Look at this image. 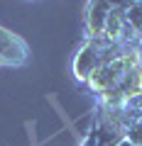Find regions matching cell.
Returning <instances> with one entry per match:
<instances>
[{
    "instance_id": "cell-5",
    "label": "cell",
    "mask_w": 142,
    "mask_h": 146,
    "mask_svg": "<svg viewBox=\"0 0 142 146\" xmlns=\"http://www.w3.org/2000/svg\"><path fill=\"white\" fill-rule=\"evenodd\" d=\"M140 122H142V117H140Z\"/></svg>"
},
{
    "instance_id": "cell-2",
    "label": "cell",
    "mask_w": 142,
    "mask_h": 146,
    "mask_svg": "<svg viewBox=\"0 0 142 146\" xmlns=\"http://www.w3.org/2000/svg\"><path fill=\"white\" fill-rule=\"evenodd\" d=\"M115 7V3H88L86 5V32L88 39H100L105 29L108 15Z\"/></svg>"
},
{
    "instance_id": "cell-4",
    "label": "cell",
    "mask_w": 142,
    "mask_h": 146,
    "mask_svg": "<svg viewBox=\"0 0 142 146\" xmlns=\"http://www.w3.org/2000/svg\"><path fill=\"white\" fill-rule=\"evenodd\" d=\"M118 146H132V144H130V141H127V139H122V141H120V144H118Z\"/></svg>"
},
{
    "instance_id": "cell-1",
    "label": "cell",
    "mask_w": 142,
    "mask_h": 146,
    "mask_svg": "<svg viewBox=\"0 0 142 146\" xmlns=\"http://www.w3.org/2000/svg\"><path fill=\"white\" fill-rule=\"evenodd\" d=\"M30 58V49L20 36L0 27V61L3 66H20Z\"/></svg>"
},
{
    "instance_id": "cell-3",
    "label": "cell",
    "mask_w": 142,
    "mask_h": 146,
    "mask_svg": "<svg viewBox=\"0 0 142 146\" xmlns=\"http://www.w3.org/2000/svg\"><path fill=\"white\" fill-rule=\"evenodd\" d=\"M130 27L135 29L137 36H142V3H120Z\"/></svg>"
}]
</instances>
